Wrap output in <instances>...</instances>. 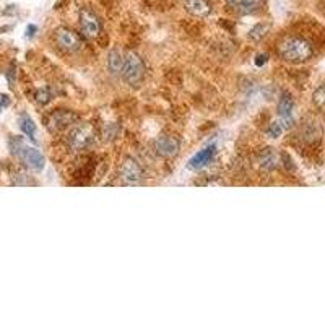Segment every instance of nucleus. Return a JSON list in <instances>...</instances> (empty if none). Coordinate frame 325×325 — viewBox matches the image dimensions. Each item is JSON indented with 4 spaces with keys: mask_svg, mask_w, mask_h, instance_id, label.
Instances as JSON below:
<instances>
[{
    "mask_svg": "<svg viewBox=\"0 0 325 325\" xmlns=\"http://www.w3.org/2000/svg\"><path fill=\"white\" fill-rule=\"evenodd\" d=\"M280 58L290 64H302L314 57V44L301 34H288L276 44Z\"/></svg>",
    "mask_w": 325,
    "mask_h": 325,
    "instance_id": "nucleus-1",
    "label": "nucleus"
},
{
    "mask_svg": "<svg viewBox=\"0 0 325 325\" xmlns=\"http://www.w3.org/2000/svg\"><path fill=\"white\" fill-rule=\"evenodd\" d=\"M10 148H12V153L18 156V158L30 169H32V171H41L44 168V156L39 153L36 148L26 146L22 138H12Z\"/></svg>",
    "mask_w": 325,
    "mask_h": 325,
    "instance_id": "nucleus-2",
    "label": "nucleus"
},
{
    "mask_svg": "<svg viewBox=\"0 0 325 325\" xmlns=\"http://www.w3.org/2000/svg\"><path fill=\"white\" fill-rule=\"evenodd\" d=\"M143 75H145V65H143L142 58L135 54V52H127L124 57V65H122V76L128 84L136 86Z\"/></svg>",
    "mask_w": 325,
    "mask_h": 325,
    "instance_id": "nucleus-3",
    "label": "nucleus"
},
{
    "mask_svg": "<svg viewBox=\"0 0 325 325\" xmlns=\"http://www.w3.org/2000/svg\"><path fill=\"white\" fill-rule=\"evenodd\" d=\"M91 140H93V130H91L88 124H76L67 136L68 146L75 150V152L84 150L91 143Z\"/></svg>",
    "mask_w": 325,
    "mask_h": 325,
    "instance_id": "nucleus-4",
    "label": "nucleus"
},
{
    "mask_svg": "<svg viewBox=\"0 0 325 325\" xmlns=\"http://www.w3.org/2000/svg\"><path fill=\"white\" fill-rule=\"evenodd\" d=\"M78 20H80V30L83 32V36L96 38L98 34H100L101 22H100V18H98L96 13L91 10V8H86V6H84V8H82Z\"/></svg>",
    "mask_w": 325,
    "mask_h": 325,
    "instance_id": "nucleus-5",
    "label": "nucleus"
},
{
    "mask_svg": "<svg viewBox=\"0 0 325 325\" xmlns=\"http://www.w3.org/2000/svg\"><path fill=\"white\" fill-rule=\"evenodd\" d=\"M56 42L60 49L67 52H75L82 48V39L80 36L67 28H58L56 31Z\"/></svg>",
    "mask_w": 325,
    "mask_h": 325,
    "instance_id": "nucleus-6",
    "label": "nucleus"
},
{
    "mask_svg": "<svg viewBox=\"0 0 325 325\" xmlns=\"http://www.w3.org/2000/svg\"><path fill=\"white\" fill-rule=\"evenodd\" d=\"M179 140L172 135H161L154 142V150L156 153L162 158H172L179 152Z\"/></svg>",
    "mask_w": 325,
    "mask_h": 325,
    "instance_id": "nucleus-7",
    "label": "nucleus"
},
{
    "mask_svg": "<svg viewBox=\"0 0 325 325\" xmlns=\"http://www.w3.org/2000/svg\"><path fill=\"white\" fill-rule=\"evenodd\" d=\"M120 178L127 182V184H138L143 178V171L140 164L134 158H127L122 161L120 166Z\"/></svg>",
    "mask_w": 325,
    "mask_h": 325,
    "instance_id": "nucleus-8",
    "label": "nucleus"
},
{
    "mask_svg": "<svg viewBox=\"0 0 325 325\" xmlns=\"http://www.w3.org/2000/svg\"><path fill=\"white\" fill-rule=\"evenodd\" d=\"M292 109H294V101H292L291 94L284 93L280 98V102H278V116L282 117L283 127L292 126Z\"/></svg>",
    "mask_w": 325,
    "mask_h": 325,
    "instance_id": "nucleus-9",
    "label": "nucleus"
},
{
    "mask_svg": "<svg viewBox=\"0 0 325 325\" xmlns=\"http://www.w3.org/2000/svg\"><path fill=\"white\" fill-rule=\"evenodd\" d=\"M74 120H75V116L68 112V110H56V112L49 117L48 126L52 132H60V130H64L67 126H70V124H74Z\"/></svg>",
    "mask_w": 325,
    "mask_h": 325,
    "instance_id": "nucleus-10",
    "label": "nucleus"
},
{
    "mask_svg": "<svg viewBox=\"0 0 325 325\" xmlns=\"http://www.w3.org/2000/svg\"><path fill=\"white\" fill-rule=\"evenodd\" d=\"M214 154H216V146L212 145V146H206L204 150H200L198 153H195L190 161H188V168H192V169H202V168H205L208 162H212L213 158H214Z\"/></svg>",
    "mask_w": 325,
    "mask_h": 325,
    "instance_id": "nucleus-11",
    "label": "nucleus"
},
{
    "mask_svg": "<svg viewBox=\"0 0 325 325\" xmlns=\"http://www.w3.org/2000/svg\"><path fill=\"white\" fill-rule=\"evenodd\" d=\"M186 10L194 16H208L212 13V4L208 0H184Z\"/></svg>",
    "mask_w": 325,
    "mask_h": 325,
    "instance_id": "nucleus-12",
    "label": "nucleus"
},
{
    "mask_svg": "<svg viewBox=\"0 0 325 325\" xmlns=\"http://www.w3.org/2000/svg\"><path fill=\"white\" fill-rule=\"evenodd\" d=\"M258 162H260V166L265 169V171H272V169L276 168L278 156H276L275 152H273V148H265L264 152L260 153Z\"/></svg>",
    "mask_w": 325,
    "mask_h": 325,
    "instance_id": "nucleus-13",
    "label": "nucleus"
},
{
    "mask_svg": "<svg viewBox=\"0 0 325 325\" xmlns=\"http://www.w3.org/2000/svg\"><path fill=\"white\" fill-rule=\"evenodd\" d=\"M18 126H20V130L28 136V138L31 140H34V134H36V126H34V122L31 120V117L30 116H26L23 114L22 117H20V120H18Z\"/></svg>",
    "mask_w": 325,
    "mask_h": 325,
    "instance_id": "nucleus-14",
    "label": "nucleus"
},
{
    "mask_svg": "<svg viewBox=\"0 0 325 325\" xmlns=\"http://www.w3.org/2000/svg\"><path fill=\"white\" fill-rule=\"evenodd\" d=\"M122 65H124V58L120 56V52L119 50H112L109 54V58H108V67L110 70V74H120L122 72Z\"/></svg>",
    "mask_w": 325,
    "mask_h": 325,
    "instance_id": "nucleus-15",
    "label": "nucleus"
},
{
    "mask_svg": "<svg viewBox=\"0 0 325 325\" xmlns=\"http://www.w3.org/2000/svg\"><path fill=\"white\" fill-rule=\"evenodd\" d=\"M258 5H260V0H238L234 6L242 15H250V13H254L258 8Z\"/></svg>",
    "mask_w": 325,
    "mask_h": 325,
    "instance_id": "nucleus-16",
    "label": "nucleus"
},
{
    "mask_svg": "<svg viewBox=\"0 0 325 325\" xmlns=\"http://www.w3.org/2000/svg\"><path fill=\"white\" fill-rule=\"evenodd\" d=\"M268 28L270 26L266 24V23H258L256 24L254 28L250 30L249 32V38H250V41H260V39H264L266 36V32H268Z\"/></svg>",
    "mask_w": 325,
    "mask_h": 325,
    "instance_id": "nucleus-17",
    "label": "nucleus"
},
{
    "mask_svg": "<svg viewBox=\"0 0 325 325\" xmlns=\"http://www.w3.org/2000/svg\"><path fill=\"white\" fill-rule=\"evenodd\" d=\"M312 101H314L316 108L318 109H325V86H320L314 91V96H312Z\"/></svg>",
    "mask_w": 325,
    "mask_h": 325,
    "instance_id": "nucleus-18",
    "label": "nucleus"
},
{
    "mask_svg": "<svg viewBox=\"0 0 325 325\" xmlns=\"http://www.w3.org/2000/svg\"><path fill=\"white\" fill-rule=\"evenodd\" d=\"M283 130L284 127L282 122H272L268 130H266V134H268V136H272V138H278V136L283 134Z\"/></svg>",
    "mask_w": 325,
    "mask_h": 325,
    "instance_id": "nucleus-19",
    "label": "nucleus"
},
{
    "mask_svg": "<svg viewBox=\"0 0 325 325\" xmlns=\"http://www.w3.org/2000/svg\"><path fill=\"white\" fill-rule=\"evenodd\" d=\"M36 101L39 104H46V102H49L50 101V93L48 91V88H42V90H39L38 91V94H36Z\"/></svg>",
    "mask_w": 325,
    "mask_h": 325,
    "instance_id": "nucleus-20",
    "label": "nucleus"
},
{
    "mask_svg": "<svg viewBox=\"0 0 325 325\" xmlns=\"http://www.w3.org/2000/svg\"><path fill=\"white\" fill-rule=\"evenodd\" d=\"M8 106H10V98L6 94H0V112Z\"/></svg>",
    "mask_w": 325,
    "mask_h": 325,
    "instance_id": "nucleus-21",
    "label": "nucleus"
},
{
    "mask_svg": "<svg viewBox=\"0 0 325 325\" xmlns=\"http://www.w3.org/2000/svg\"><path fill=\"white\" fill-rule=\"evenodd\" d=\"M266 60H268V57H266L265 54H258L256 57V65H257V67H262V65H265Z\"/></svg>",
    "mask_w": 325,
    "mask_h": 325,
    "instance_id": "nucleus-22",
    "label": "nucleus"
},
{
    "mask_svg": "<svg viewBox=\"0 0 325 325\" xmlns=\"http://www.w3.org/2000/svg\"><path fill=\"white\" fill-rule=\"evenodd\" d=\"M36 31H38V26L30 24L28 28H26V38H32V36L36 34Z\"/></svg>",
    "mask_w": 325,
    "mask_h": 325,
    "instance_id": "nucleus-23",
    "label": "nucleus"
},
{
    "mask_svg": "<svg viewBox=\"0 0 325 325\" xmlns=\"http://www.w3.org/2000/svg\"><path fill=\"white\" fill-rule=\"evenodd\" d=\"M236 2H238V0H226V4L230 6H234V5H236Z\"/></svg>",
    "mask_w": 325,
    "mask_h": 325,
    "instance_id": "nucleus-24",
    "label": "nucleus"
}]
</instances>
